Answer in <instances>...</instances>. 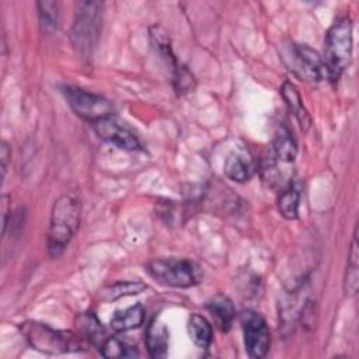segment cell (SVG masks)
<instances>
[{
  "label": "cell",
  "mask_w": 359,
  "mask_h": 359,
  "mask_svg": "<svg viewBox=\"0 0 359 359\" xmlns=\"http://www.w3.org/2000/svg\"><path fill=\"white\" fill-rule=\"evenodd\" d=\"M297 154V144L292 133L282 128L276 132L272 143V156L282 163H293Z\"/></svg>",
  "instance_id": "cell-17"
},
{
  "label": "cell",
  "mask_w": 359,
  "mask_h": 359,
  "mask_svg": "<svg viewBox=\"0 0 359 359\" xmlns=\"http://www.w3.org/2000/svg\"><path fill=\"white\" fill-rule=\"evenodd\" d=\"M280 94H282V98H283L287 109L293 114V116L300 123V128L303 130H307L311 126V118L303 105L302 97H300L296 86L292 81L286 80L280 87Z\"/></svg>",
  "instance_id": "cell-12"
},
{
  "label": "cell",
  "mask_w": 359,
  "mask_h": 359,
  "mask_svg": "<svg viewBox=\"0 0 359 359\" xmlns=\"http://www.w3.org/2000/svg\"><path fill=\"white\" fill-rule=\"evenodd\" d=\"M149 355L151 358H164L168 348V330L158 320H153L146 330L144 338Z\"/></svg>",
  "instance_id": "cell-13"
},
{
  "label": "cell",
  "mask_w": 359,
  "mask_h": 359,
  "mask_svg": "<svg viewBox=\"0 0 359 359\" xmlns=\"http://www.w3.org/2000/svg\"><path fill=\"white\" fill-rule=\"evenodd\" d=\"M100 352L104 358L115 359V358H135L139 356V352L133 348L122 342L115 337H108L104 344L100 346Z\"/></svg>",
  "instance_id": "cell-22"
},
{
  "label": "cell",
  "mask_w": 359,
  "mask_h": 359,
  "mask_svg": "<svg viewBox=\"0 0 359 359\" xmlns=\"http://www.w3.org/2000/svg\"><path fill=\"white\" fill-rule=\"evenodd\" d=\"M254 172V161L248 151L238 149L231 151L224 160V175L234 182H245Z\"/></svg>",
  "instance_id": "cell-10"
},
{
  "label": "cell",
  "mask_w": 359,
  "mask_h": 359,
  "mask_svg": "<svg viewBox=\"0 0 359 359\" xmlns=\"http://www.w3.org/2000/svg\"><path fill=\"white\" fill-rule=\"evenodd\" d=\"M359 285V251H358V227L353 231V238L351 250L348 254V262L344 276V290L346 294L352 296L358 292Z\"/></svg>",
  "instance_id": "cell-16"
},
{
  "label": "cell",
  "mask_w": 359,
  "mask_h": 359,
  "mask_svg": "<svg viewBox=\"0 0 359 359\" xmlns=\"http://www.w3.org/2000/svg\"><path fill=\"white\" fill-rule=\"evenodd\" d=\"M146 283L140 280H121L112 285H108L100 290V297L104 302H114L125 296L139 294L146 290Z\"/></svg>",
  "instance_id": "cell-19"
},
{
  "label": "cell",
  "mask_w": 359,
  "mask_h": 359,
  "mask_svg": "<svg viewBox=\"0 0 359 359\" xmlns=\"http://www.w3.org/2000/svg\"><path fill=\"white\" fill-rule=\"evenodd\" d=\"M41 24L49 29L56 27L57 21V3L55 1H38L36 3Z\"/></svg>",
  "instance_id": "cell-23"
},
{
  "label": "cell",
  "mask_w": 359,
  "mask_h": 359,
  "mask_svg": "<svg viewBox=\"0 0 359 359\" xmlns=\"http://www.w3.org/2000/svg\"><path fill=\"white\" fill-rule=\"evenodd\" d=\"M149 36H150V42H151V46L156 50V53L160 57H163L165 60V63H168L172 67V70L175 72L180 66L177 63V57H175V55L172 52L171 41H170L167 32L161 27L153 25L150 28Z\"/></svg>",
  "instance_id": "cell-18"
},
{
  "label": "cell",
  "mask_w": 359,
  "mask_h": 359,
  "mask_svg": "<svg viewBox=\"0 0 359 359\" xmlns=\"http://www.w3.org/2000/svg\"><path fill=\"white\" fill-rule=\"evenodd\" d=\"M144 309L140 303H136L125 310H118L112 314L109 324L116 332H126L135 330L143 324Z\"/></svg>",
  "instance_id": "cell-14"
},
{
  "label": "cell",
  "mask_w": 359,
  "mask_h": 359,
  "mask_svg": "<svg viewBox=\"0 0 359 359\" xmlns=\"http://www.w3.org/2000/svg\"><path fill=\"white\" fill-rule=\"evenodd\" d=\"M240 323L248 356L252 359L264 358L271 345V334L265 318L254 310H247L241 314Z\"/></svg>",
  "instance_id": "cell-6"
},
{
  "label": "cell",
  "mask_w": 359,
  "mask_h": 359,
  "mask_svg": "<svg viewBox=\"0 0 359 359\" xmlns=\"http://www.w3.org/2000/svg\"><path fill=\"white\" fill-rule=\"evenodd\" d=\"M28 344L43 353L56 355L77 352L86 348L84 338L69 331H57L36 321H27L21 327Z\"/></svg>",
  "instance_id": "cell-3"
},
{
  "label": "cell",
  "mask_w": 359,
  "mask_h": 359,
  "mask_svg": "<svg viewBox=\"0 0 359 359\" xmlns=\"http://www.w3.org/2000/svg\"><path fill=\"white\" fill-rule=\"evenodd\" d=\"M194 84H195L194 76L187 70V67L180 66L174 72V86H175L177 91H180V93L188 91V90L194 88Z\"/></svg>",
  "instance_id": "cell-24"
},
{
  "label": "cell",
  "mask_w": 359,
  "mask_h": 359,
  "mask_svg": "<svg viewBox=\"0 0 359 359\" xmlns=\"http://www.w3.org/2000/svg\"><path fill=\"white\" fill-rule=\"evenodd\" d=\"M206 309L212 314V317L215 318V323L222 331L226 332L230 330L236 316V310H234L233 302L226 294L217 293L210 299H208Z\"/></svg>",
  "instance_id": "cell-11"
},
{
  "label": "cell",
  "mask_w": 359,
  "mask_h": 359,
  "mask_svg": "<svg viewBox=\"0 0 359 359\" xmlns=\"http://www.w3.org/2000/svg\"><path fill=\"white\" fill-rule=\"evenodd\" d=\"M77 328L80 331V335L87 339L90 344L101 346L104 341L108 338L107 332L102 327V324L98 321L94 313H81L76 318Z\"/></svg>",
  "instance_id": "cell-15"
},
{
  "label": "cell",
  "mask_w": 359,
  "mask_h": 359,
  "mask_svg": "<svg viewBox=\"0 0 359 359\" xmlns=\"http://www.w3.org/2000/svg\"><path fill=\"white\" fill-rule=\"evenodd\" d=\"M102 20V3L80 1L77 3L76 17L70 31V39L74 49L88 57L97 45Z\"/></svg>",
  "instance_id": "cell-5"
},
{
  "label": "cell",
  "mask_w": 359,
  "mask_h": 359,
  "mask_svg": "<svg viewBox=\"0 0 359 359\" xmlns=\"http://www.w3.org/2000/svg\"><path fill=\"white\" fill-rule=\"evenodd\" d=\"M93 128L100 139L116 146L118 149L137 150L140 147L139 139L135 136V133L112 116L95 121Z\"/></svg>",
  "instance_id": "cell-8"
},
{
  "label": "cell",
  "mask_w": 359,
  "mask_h": 359,
  "mask_svg": "<svg viewBox=\"0 0 359 359\" xmlns=\"http://www.w3.org/2000/svg\"><path fill=\"white\" fill-rule=\"evenodd\" d=\"M63 93L67 104L80 118L94 123L98 119L111 116L112 104L107 98L77 87H65Z\"/></svg>",
  "instance_id": "cell-7"
},
{
  "label": "cell",
  "mask_w": 359,
  "mask_h": 359,
  "mask_svg": "<svg viewBox=\"0 0 359 359\" xmlns=\"http://www.w3.org/2000/svg\"><path fill=\"white\" fill-rule=\"evenodd\" d=\"M146 272L160 285L191 287L202 280L201 266L188 258H157L146 264Z\"/></svg>",
  "instance_id": "cell-4"
},
{
  "label": "cell",
  "mask_w": 359,
  "mask_h": 359,
  "mask_svg": "<svg viewBox=\"0 0 359 359\" xmlns=\"http://www.w3.org/2000/svg\"><path fill=\"white\" fill-rule=\"evenodd\" d=\"M352 56V21L348 17L337 20L325 35L324 46V67L325 76L337 83L345 69L348 67Z\"/></svg>",
  "instance_id": "cell-2"
},
{
  "label": "cell",
  "mask_w": 359,
  "mask_h": 359,
  "mask_svg": "<svg viewBox=\"0 0 359 359\" xmlns=\"http://www.w3.org/2000/svg\"><path fill=\"white\" fill-rule=\"evenodd\" d=\"M299 202L300 192L294 187H289L278 198V210L285 219L293 220L299 215Z\"/></svg>",
  "instance_id": "cell-21"
},
{
  "label": "cell",
  "mask_w": 359,
  "mask_h": 359,
  "mask_svg": "<svg viewBox=\"0 0 359 359\" xmlns=\"http://www.w3.org/2000/svg\"><path fill=\"white\" fill-rule=\"evenodd\" d=\"M188 334L192 339V342L199 348H209L212 344V325L201 314H191L188 320Z\"/></svg>",
  "instance_id": "cell-20"
},
{
  "label": "cell",
  "mask_w": 359,
  "mask_h": 359,
  "mask_svg": "<svg viewBox=\"0 0 359 359\" xmlns=\"http://www.w3.org/2000/svg\"><path fill=\"white\" fill-rule=\"evenodd\" d=\"M81 216V203L73 195H60L50 212L48 231V252L52 258L60 257L76 234Z\"/></svg>",
  "instance_id": "cell-1"
},
{
  "label": "cell",
  "mask_w": 359,
  "mask_h": 359,
  "mask_svg": "<svg viewBox=\"0 0 359 359\" xmlns=\"http://www.w3.org/2000/svg\"><path fill=\"white\" fill-rule=\"evenodd\" d=\"M11 156V150L8 147V144L6 142L1 143L0 147V157H1V174L3 177L6 175V170H7V163H8V157Z\"/></svg>",
  "instance_id": "cell-25"
},
{
  "label": "cell",
  "mask_w": 359,
  "mask_h": 359,
  "mask_svg": "<svg viewBox=\"0 0 359 359\" xmlns=\"http://www.w3.org/2000/svg\"><path fill=\"white\" fill-rule=\"evenodd\" d=\"M293 55L296 57V67H293L296 74L310 81H320L325 77L324 62L317 50L309 45H294Z\"/></svg>",
  "instance_id": "cell-9"
}]
</instances>
